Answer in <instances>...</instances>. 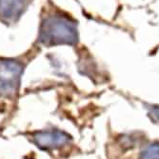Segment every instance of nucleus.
I'll return each instance as SVG.
<instances>
[{
    "instance_id": "obj_4",
    "label": "nucleus",
    "mask_w": 159,
    "mask_h": 159,
    "mask_svg": "<svg viewBox=\"0 0 159 159\" xmlns=\"http://www.w3.org/2000/svg\"><path fill=\"white\" fill-rule=\"evenodd\" d=\"M24 8L25 0H0V19L6 23L16 21Z\"/></svg>"
},
{
    "instance_id": "obj_5",
    "label": "nucleus",
    "mask_w": 159,
    "mask_h": 159,
    "mask_svg": "<svg viewBox=\"0 0 159 159\" xmlns=\"http://www.w3.org/2000/svg\"><path fill=\"white\" fill-rule=\"evenodd\" d=\"M139 159H159V143H153L144 149Z\"/></svg>"
},
{
    "instance_id": "obj_1",
    "label": "nucleus",
    "mask_w": 159,
    "mask_h": 159,
    "mask_svg": "<svg viewBox=\"0 0 159 159\" xmlns=\"http://www.w3.org/2000/svg\"><path fill=\"white\" fill-rule=\"evenodd\" d=\"M39 42L47 47L75 45L78 39L77 27L68 16L49 14L41 21Z\"/></svg>"
},
{
    "instance_id": "obj_3",
    "label": "nucleus",
    "mask_w": 159,
    "mask_h": 159,
    "mask_svg": "<svg viewBox=\"0 0 159 159\" xmlns=\"http://www.w3.org/2000/svg\"><path fill=\"white\" fill-rule=\"evenodd\" d=\"M33 141L41 150L53 152L69 145L70 137L66 133L58 129H48L35 133L33 135Z\"/></svg>"
},
{
    "instance_id": "obj_2",
    "label": "nucleus",
    "mask_w": 159,
    "mask_h": 159,
    "mask_svg": "<svg viewBox=\"0 0 159 159\" xmlns=\"http://www.w3.org/2000/svg\"><path fill=\"white\" fill-rule=\"evenodd\" d=\"M23 64L12 59H0V94L11 96L17 92Z\"/></svg>"
},
{
    "instance_id": "obj_6",
    "label": "nucleus",
    "mask_w": 159,
    "mask_h": 159,
    "mask_svg": "<svg viewBox=\"0 0 159 159\" xmlns=\"http://www.w3.org/2000/svg\"><path fill=\"white\" fill-rule=\"evenodd\" d=\"M151 115L154 121L159 123V107H153L151 110Z\"/></svg>"
}]
</instances>
